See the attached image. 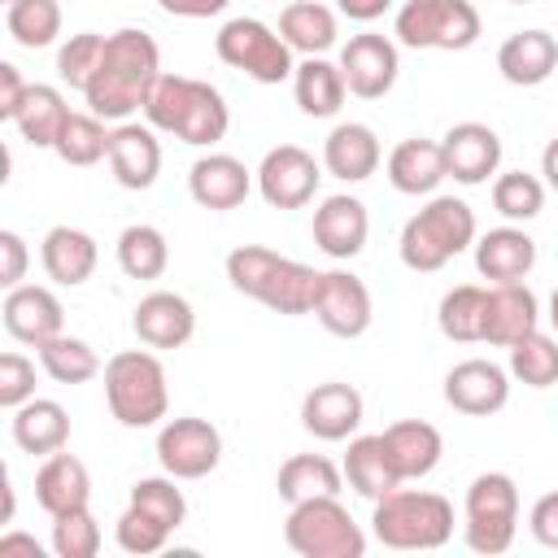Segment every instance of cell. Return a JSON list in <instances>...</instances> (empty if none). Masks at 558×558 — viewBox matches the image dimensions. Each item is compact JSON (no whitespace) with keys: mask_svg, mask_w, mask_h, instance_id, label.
Masks as SVG:
<instances>
[{"mask_svg":"<svg viewBox=\"0 0 558 558\" xmlns=\"http://www.w3.org/2000/svg\"><path fill=\"white\" fill-rule=\"evenodd\" d=\"M157 78H161L157 39L140 26H122V31L105 35V52H100V65H96L83 100L105 122H131V113L144 109Z\"/></svg>","mask_w":558,"mask_h":558,"instance_id":"obj_1","label":"cell"},{"mask_svg":"<svg viewBox=\"0 0 558 558\" xmlns=\"http://www.w3.org/2000/svg\"><path fill=\"white\" fill-rule=\"evenodd\" d=\"M140 113L153 131H166L192 148H214L231 126V109L214 83L187 78V74H166V70L153 83Z\"/></svg>","mask_w":558,"mask_h":558,"instance_id":"obj_2","label":"cell"},{"mask_svg":"<svg viewBox=\"0 0 558 558\" xmlns=\"http://www.w3.org/2000/svg\"><path fill=\"white\" fill-rule=\"evenodd\" d=\"M227 279L248 301L296 318V314L314 310L323 270H314L305 262H292V257H283L275 248H262V244H240V248L227 253Z\"/></svg>","mask_w":558,"mask_h":558,"instance_id":"obj_3","label":"cell"},{"mask_svg":"<svg viewBox=\"0 0 558 558\" xmlns=\"http://www.w3.org/2000/svg\"><path fill=\"white\" fill-rule=\"evenodd\" d=\"M475 235H480L475 209L462 196H427V205L405 218L397 253H401L405 270L432 275V270L449 266L458 253H466L475 244Z\"/></svg>","mask_w":558,"mask_h":558,"instance_id":"obj_4","label":"cell"},{"mask_svg":"<svg viewBox=\"0 0 558 558\" xmlns=\"http://www.w3.org/2000/svg\"><path fill=\"white\" fill-rule=\"evenodd\" d=\"M371 506V536L384 549H440L453 536V506L440 493L392 488Z\"/></svg>","mask_w":558,"mask_h":558,"instance_id":"obj_5","label":"cell"},{"mask_svg":"<svg viewBox=\"0 0 558 558\" xmlns=\"http://www.w3.org/2000/svg\"><path fill=\"white\" fill-rule=\"evenodd\" d=\"M105 401L122 427H131V432L157 427L170 414V384H166L161 357L148 349L113 353L105 362Z\"/></svg>","mask_w":558,"mask_h":558,"instance_id":"obj_6","label":"cell"},{"mask_svg":"<svg viewBox=\"0 0 558 558\" xmlns=\"http://www.w3.org/2000/svg\"><path fill=\"white\" fill-rule=\"evenodd\" d=\"M519 532V484L506 471H484L466 484L462 541L471 554H506Z\"/></svg>","mask_w":558,"mask_h":558,"instance_id":"obj_7","label":"cell"},{"mask_svg":"<svg viewBox=\"0 0 558 558\" xmlns=\"http://www.w3.org/2000/svg\"><path fill=\"white\" fill-rule=\"evenodd\" d=\"M283 541L301 558H362L366 532L353 523V514L340 506V497H310L288 510Z\"/></svg>","mask_w":558,"mask_h":558,"instance_id":"obj_8","label":"cell"},{"mask_svg":"<svg viewBox=\"0 0 558 558\" xmlns=\"http://www.w3.org/2000/svg\"><path fill=\"white\" fill-rule=\"evenodd\" d=\"M484 22L471 0H405L392 17V35L401 48L423 52H462L480 39Z\"/></svg>","mask_w":558,"mask_h":558,"instance_id":"obj_9","label":"cell"},{"mask_svg":"<svg viewBox=\"0 0 558 558\" xmlns=\"http://www.w3.org/2000/svg\"><path fill=\"white\" fill-rule=\"evenodd\" d=\"M214 52H218L222 65H231L244 78L266 83V87L292 78V70H296V52L279 35V26H266L262 17H231V22H222L218 35H214Z\"/></svg>","mask_w":558,"mask_h":558,"instance_id":"obj_10","label":"cell"},{"mask_svg":"<svg viewBox=\"0 0 558 558\" xmlns=\"http://www.w3.org/2000/svg\"><path fill=\"white\" fill-rule=\"evenodd\" d=\"M157 462L174 480H205L222 462V436L209 418L196 414L166 418L157 432Z\"/></svg>","mask_w":558,"mask_h":558,"instance_id":"obj_11","label":"cell"},{"mask_svg":"<svg viewBox=\"0 0 558 558\" xmlns=\"http://www.w3.org/2000/svg\"><path fill=\"white\" fill-rule=\"evenodd\" d=\"M253 174H257V192L270 209H301L314 201L323 166L301 144H275Z\"/></svg>","mask_w":558,"mask_h":558,"instance_id":"obj_12","label":"cell"},{"mask_svg":"<svg viewBox=\"0 0 558 558\" xmlns=\"http://www.w3.org/2000/svg\"><path fill=\"white\" fill-rule=\"evenodd\" d=\"M340 74H344V83L357 100H384L397 87V74H401L397 39L375 35V31L349 35V44L340 48Z\"/></svg>","mask_w":558,"mask_h":558,"instance_id":"obj_13","label":"cell"},{"mask_svg":"<svg viewBox=\"0 0 558 558\" xmlns=\"http://www.w3.org/2000/svg\"><path fill=\"white\" fill-rule=\"evenodd\" d=\"M310 314L323 323V331H331L340 340H357L371 331L375 301H371V288L353 270H323Z\"/></svg>","mask_w":558,"mask_h":558,"instance_id":"obj_14","label":"cell"},{"mask_svg":"<svg viewBox=\"0 0 558 558\" xmlns=\"http://www.w3.org/2000/svg\"><path fill=\"white\" fill-rule=\"evenodd\" d=\"M445 401L466 418H488L510 401V371L488 357H466L445 375Z\"/></svg>","mask_w":558,"mask_h":558,"instance_id":"obj_15","label":"cell"},{"mask_svg":"<svg viewBox=\"0 0 558 558\" xmlns=\"http://www.w3.org/2000/svg\"><path fill=\"white\" fill-rule=\"evenodd\" d=\"M0 318H4V331L17 340V344H48L52 336L65 331V310L57 301L52 288L44 283H17L4 292V305H0Z\"/></svg>","mask_w":558,"mask_h":558,"instance_id":"obj_16","label":"cell"},{"mask_svg":"<svg viewBox=\"0 0 558 558\" xmlns=\"http://www.w3.org/2000/svg\"><path fill=\"white\" fill-rule=\"evenodd\" d=\"M440 148H445L449 179L462 183V187L488 183L497 174V166H501V135L488 122H453L445 131Z\"/></svg>","mask_w":558,"mask_h":558,"instance_id":"obj_17","label":"cell"},{"mask_svg":"<svg viewBox=\"0 0 558 558\" xmlns=\"http://www.w3.org/2000/svg\"><path fill=\"white\" fill-rule=\"evenodd\" d=\"M109 170L118 187L126 192H148L161 174V140L148 122H113L109 131Z\"/></svg>","mask_w":558,"mask_h":558,"instance_id":"obj_18","label":"cell"},{"mask_svg":"<svg viewBox=\"0 0 558 558\" xmlns=\"http://www.w3.org/2000/svg\"><path fill=\"white\" fill-rule=\"evenodd\" d=\"M253 179L257 174L240 157H231V153H205L187 170V192H192V201L201 209H218L222 214V209H240L248 201Z\"/></svg>","mask_w":558,"mask_h":558,"instance_id":"obj_19","label":"cell"},{"mask_svg":"<svg viewBox=\"0 0 558 558\" xmlns=\"http://www.w3.org/2000/svg\"><path fill=\"white\" fill-rule=\"evenodd\" d=\"M366 235H371V214L357 196L349 192H336V196H323L318 209H314V244L331 257V262H349L366 248Z\"/></svg>","mask_w":558,"mask_h":558,"instance_id":"obj_20","label":"cell"},{"mask_svg":"<svg viewBox=\"0 0 558 558\" xmlns=\"http://www.w3.org/2000/svg\"><path fill=\"white\" fill-rule=\"evenodd\" d=\"M131 327H135L140 344H148V349H183L196 336V310L187 296L157 288V292L140 296V305L131 310Z\"/></svg>","mask_w":558,"mask_h":558,"instance_id":"obj_21","label":"cell"},{"mask_svg":"<svg viewBox=\"0 0 558 558\" xmlns=\"http://www.w3.org/2000/svg\"><path fill=\"white\" fill-rule=\"evenodd\" d=\"M362 414H366L362 392L353 384H340V379L314 384L301 401V423L318 440H349L362 427Z\"/></svg>","mask_w":558,"mask_h":558,"instance_id":"obj_22","label":"cell"},{"mask_svg":"<svg viewBox=\"0 0 558 558\" xmlns=\"http://www.w3.org/2000/svg\"><path fill=\"white\" fill-rule=\"evenodd\" d=\"M541 327V301L536 292L519 279V283H488V301H484V344L493 349H510L514 340H523L527 331Z\"/></svg>","mask_w":558,"mask_h":558,"instance_id":"obj_23","label":"cell"},{"mask_svg":"<svg viewBox=\"0 0 558 558\" xmlns=\"http://www.w3.org/2000/svg\"><path fill=\"white\" fill-rule=\"evenodd\" d=\"M471 248H475V270L488 283H519L536 266V240L519 222H506V227L475 235Z\"/></svg>","mask_w":558,"mask_h":558,"instance_id":"obj_24","label":"cell"},{"mask_svg":"<svg viewBox=\"0 0 558 558\" xmlns=\"http://www.w3.org/2000/svg\"><path fill=\"white\" fill-rule=\"evenodd\" d=\"M384 148L366 122H336L323 140V170L340 183H362L379 170Z\"/></svg>","mask_w":558,"mask_h":558,"instance_id":"obj_25","label":"cell"},{"mask_svg":"<svg viewBox=\"0 0 558 558\" xmlns=\"http://www.w3.org/2000/svg\"><path fill=\"white\" fill-rule=\"evenodd\" d=\"M384 170H388V183H392L401 196H436V187L449 179L440 140H423V135L401 140V144L388 153Z\"/></svg>","mask_w":558,"mask_h":558,"instance_id":"obj_26","label":"cell"},{"mask_svg":"<svg viewBox=\"0 0 558 558\" xmlns=\"http://www.w3.org/2000/svg\"><path fill=\"white\" fill-rule=\"evenodd\" d=\"M340 471H344L349 488L357 497H366V501H379L384 493H392V488L405 484L401 471H397V462H392V453H388V445H384V432H375V436H349V449H344Z\"/></svg>","mask_w":558,"mask_h":558,"instance_id":"obj_27","label":"cell"},{"mask_svg":"<svg viewBox=\"0 0 558 558\" xmlns=\"http://www.w3.org/2000/svg\"><path fill=\"white\" fill-rule=\"evenodd\" d=\"M9 432H13V445L22 453H35V458H48L57 449L70 445V414L61 401L52 397H31L13 410L9 418Z\"/></svg>","mask_w":558,"mask_h":558,"instance_id":"obj_28","label":"cell"},{"mask_svg":"<svg viewBox=\"0 0 558 558\" xmlns=\"http://www.w3.org/2000/svg\"><path fill=\"white\" fill-rule=\"evenodd\" d=\"M497 70L506 83L514 87H541L554 70H558V39L541 26L532 31H514L501 48H497Z\"/></svg>","mask_w":558,"mask_h":558,"instance_id":"obj_29","label":"cell"},{"mask_svg":"<svg viewBox=\"0 0 558 558\" xmlns=\"http://www.w3.org/2000/svg\"><path fill=\"white\" fill-rule=\"evenodd\" d=\"M39 262H44V270H48L52 283L78 288V283L92 279V270H96V262H100V248H96V240H92L83 227L61 222V227H52V231L44 235Z\"/></svg>","mask_w":558,"mask_h":558,"instance_id":"obj_30","label":"cell"},{"mask_svg":"<svg viewBox=\"0 0 558 558\" xmlns=\"http://www.w3.org/2000/svg\"><path fill=\"white\" fill-rule=\"evenodd\" d=\"M35 501L48 514H65V510L87 506L92 501V475H87V466L74 453H65V449L48 453L39 462V471H35Z\"/></svg>","mask_w":558,"mask_h":558,"instance_id":"obj_31","label":"cell"},{"mask_svg":"<svg viewBox=\"0 0 558 558\" xmlns=\"http://www.w3.org/2000/svg\"><path fill=\"white\" fill-rule=\"evenodd\" d=\"M292 96L301 105L305 118H336L344 96H349V83L340 74V61H327V57H305L296 61L292 70Z\"/></svg>","mask_w":558,"mask_h":558,"instance_id":"obj_32","label":"cell"},{"mask_svg":"<svg viewBox=\"0 0 558 558\" xmlns=\"http://www.w3.org/2000/svg\"><path fill=\"white\" fill-rule=\"evenodd\" d=\"M384 445L401 471V480H423L440 466V453H445V436L423 423V418H401L392 427H384Z\"/></svg>","mask_w":558,"mask_h":558,"instance_id":"obj_33","label":"cell"},{"mask_svg":"<svg viewBox=\"0 0 558 558\" xmlns=\"http://www.w3.org/2000/svg\"><path fill=\"white\" fill-rule=\"evenodd\" d=\"M279 35L288 39L292 52L301 57H323L327 48H336V9L318 4V0H288L279 13Z\"/></svg>","mask_w":558,"mask_h":558,"instance_id":"obj_34","label":"cell"},{"mask_svg":"<svg viewBox=\"0 0 558 558\" xmlns=\"http://www.w3.org/2000/svg\"><path fill=\"white\" fill-rule=\"evenodd\" d=\"M340 484H344V471L323 453H292L275 475V488L288 506L310 497H340Z\"/></svg>","mask_w":558,"mask_h":558,"instance_id":"obj_35","label":"cell"},{"mask_svg":"<svg viewBox=\"0 0 558 558\" xmlns=\"http://www.w3.org/2000/svg\"><path fill=\"white\" fill-rule=\"evenodd\" d=\"M65 118H70L65 96L52 83H31L26 96H22V105H17V113H13V126H17V135L26 144L52 148L57 135H61V126H65Z\"/></svg>","mask_w":558,"mask_h":558,"instance_id":"obj_36","label":"cell"},{"mask_svg":"<svg viewBox=\"0 0 558 558\" xmlns=\"http://www.w3.org/2000/svg\"><path fill=\"white\" fill-rule=\"evenodd\" d=\"M484 301L488 283H458L436 305V327L453 344H484Z\"/></svg>","mask_w":558,"mask_h":558,"instance_id":"obj_37","label":"cell"},{"mask_svg":"<svg viewBox=\"0 0 558 558\" xmlns=\"http://www.w3.org/2000/svg\"><path fill=\"white\" fill-rule=\"evenodd\" d=\"M118 266L126 279H161L170 266V244L153 222H131L118 235Z\"/></svg>","mask_w":558,"mask_h":558,"instance_id":"obj_38","label":"cell"},{"mask_svg":"<svg viewBox=\"0 0 558 558\" xmlns=\"http://www.w3.org/2000/svg\"><path fill=\"white\" fill-rule=\"evenodd\" d=\"M52 153H57L65 166H78V170L105 161V157H109V126H105V118H96L92 109H87V113H74V109H70V118H65V126H61Z\"/></svg>","mask_w":558,"mask_h":558,"instance_id":"obj_39","label":"cell"},{"mask_svg":"<svg viewBox=\"0 0 558 558\" xmlns=\"http://www.w3.org/2000/svg\"><path fill=\"white\" fill-rule=\"evenodd\" d=\"M510 379H519L523 388H554L558 384V340L545 336L541 327L527 331L523 340H514L510 349Z\"/></svg>","mask_w":558,"mask_h":558,"instance_id":"obj_40","label":"cell"},{"mask_svg":"<svg viewBox=\"0 0 558 558\" xmlns=\"http://www.w3.org/2000/svg\"><path fill=\"white\" fill-rule=\"evenodd\" d=\"M4 26L22 48H48L61 35V4L57 0H4Z\"/></svg>","mask_w":558,"mask_h":558,"instance_id":"obj_41","label":"cell"},{"mask_svg":"<svg viewBox=\"0 0 558 558\" xmlns=\"http://www.w3.org/2000/svg\"><path fill=\"white\" fill-rule=\"evenodd\" d=\"M39 353V366L57 379V384H87V379H96L105 366H100V357H96V349L87 344V340H78V336H52L48 344H39L35 349Z\"/></svg>","mask_w":558,"mask_h":558,"instance_id":"obj_42","label":"cell"},{"mask_svg":"<svg viewBox=\"0 0 558 558\" xmlns=\"http://www.w3.org/2000/svg\"><path fill=\"white\" fill-rule=\"evenodd\" d=\"M493 209L506 222H532L545 209V179L527 170H506L493 179Z\"/></svg>","mask_w":558,"mask_h":558,"instance_id":"obj_43","label":"cell"},{"mask_svg":"<svg viewBox=\"0 0 558 558\" xmlns=\"http://www.w3.org/2000/svg\"><path fill=\"white\" fill-rule=\"evenodd\" d=\"M131 506H140L144 514H153L170 532H179L183 519H187V497H183L174 475H144V480H135L131 484Z\"/></svg>","mask_w":558,"mask_h":558,"instance_id":"obj_44","label":"cell"},{"mask_svg":"<svg viewBox=\"0 0 558 558\" xmlns=\"http://www.w3.org/2000/svg\"><path fill=\"white\" fill-rule=\"evenodd\" d=\"M52 554L57 558H96L100 554V523L87 506L52 514Z\"/></svg>","mask_w":558,"mask_h":558,"instance_id":"obj_45","label":"cell"},{"mask_svg":"<svg viewBox=\"0 0 558 558\" xmlns=\"http://www.w3.org/2000/svg\"><path fill=\"white\" fill-rule=\"evenodd\" d=\"M100 52H105V35H96V31L70 35V39L57 48V78H61L65 87H74V92H87L96 65H100Z\"/></svg>","mask_w":558,"mask_h":558,"instance_id":"obj_46","label":"cell"},{"mask_svg":"<svg viewBox=\"0 0 558 558\" xmlns=\"http://www.w3.org/2000/svg\"><path fill=\"white\" fill-rule=\"evenodd\" d=\"M170 527L166 523H157L153 514H144L140 506H131L126 501V510L118 514V523H113V541H118V549L122 554H135V558H148V554H161L166 545H170Z\"/></svg>","mask_w":558,"mask_h":558,"instance_id":"obj_47","label":"cell"},{"mask_svg":"<svg viewBox=\"0 0 558 558\" xmlns=\"http://www.w3.org/2000/svg\"><path fill=\"white\" fill-rule=\"evenodd\" d=\"M31 397H35V362L22 353H0V405L13 414Z\"/></svg>","mask_w":558,"mask_h":558,"instance_id":"obj_48","label":"cell"},{"mask_svg":"<svg viewBox=\"0 0 558 558\" xmlns=\"http://www.w3.org/2000/svg\"><path fill=\"white\" fill-rule=\"evenodd\" d=\"M26 262H31L26 240L4 227V231H0V283H4V288H17V283L26 279Z\"/></svg>","mask_w":558,"mask_h":558,"instance_id":"obj_49","label":"cell"},{"mask_svg":"<svg viewBox=\"0 0 558 558\" xmlns=\"http://www.w3.org/2000/svg\"><path fill=\"white\" fill-rule=\"evenodd\" d=\"M527 532L536 536V545H545V549H558V488L532 501V514H527Z\"/></svg>","mask_w":558,"mask_h":558,"instance_id":"obj_50","label":"cell"},{"mask_svg":"<svg viewBox=\"0 0 558 558\" xmlns=\"http://www.w3.org/2000/svg\"><path fill=\"white\" fill-rule=\"evenodd\" d=\"M26 78H22V70L13 65V61H0V118L4 122H13V113H17V105H22V96H26Z\"/></svg>","mask_w":558,"mask_h":558,"instance_id":"obj_51","label":"cell"},{"mask_svg":"<svg viewBox=\"0 0 558 558\" xmlns=\"http://www.w3.org/2000/svg\"><path fill=\"white\" fill-rule=\"evenodd\" d=\"M170 17H192V22H201V17H218L231 0H157Z\"/></svg>","mask_w":558,"mask_h":558,"instance_id":"obj_52","label":"cell"},{"mask_svg":"<svg viewBox=\"0 0 558 558\" xmlns=\"http://www.w3.org/2000/svg\"><path fill=\"white\" fill-rule=\"evenodd\" d=\"M336 9L349 17V22H375V17H384L388 9H392V0H336Z\"/></svg>","mask_w":558,"mask_h":558,"instance_id":"obj_53","label":"cell"},{"mask_svg":"<svg viewBox=\"0 0 558 558\" xmlns=\"http://www.w3.org/2000/svg\"><path fill=\"white\" fill-rule=\"evenodd\" d=\"M9 554H31V558H39V541H35V536H22V532H4V536H0V558H9Z\"/></svg>","mask_w":558,"mask_h":558,"instance_id":"obj_54","label":"cell"},{"mask_svg":"<svg viewBox=\"0 0 558 558\" xmlns=\"http://www.w3.org/2000/svg\"><path fill=\"white\" fill-rule=\"evenodd\" d=\"M541 174H545V187L549 192H558V135L545 144V153H541Z\"/></svg>","mask_w":558,"mask_h":558,"instance_id":"obj_55","label":"cell"},{"mask_svg":"<svg viewBox=\"0 0 558 558\" xmlns=\"http://www.w3.org/2000/svg\"><path fill=\"white\" fill-rule=\"evenodd\" d=\"M4 523H13V484L4 475Z\"/></svg>","mask_w":558,"mask_h":558,"instance_id":"obj_56","label":"cell"},{"mask_svg":"<svg viewBox=\"0 0 558 558\" xmlns=\"http://www.w3.org/2000/svg\"><path fill=\"white\" fill-rule=\"evenodd\" d=\"M549 327H554V331H558V288H554V292H549Z\"/></svg>","mask_w":558,"mask_h":558,"instance_id":"obj_57","label":"cell"},{"mask_svg":"<svg viewBox=\"0 0 558 558\" xmlns=\"http://www.w3.org/2000/svg\"><path fill=\"white\" fill-rule=\"evenodd\" d=\"M510 4H532V0H510Z\"/></svg>","mask_w":558,"mask_h":558,"instance_id":"obj_58","label":"cell"}]
</instances>
